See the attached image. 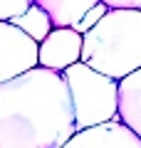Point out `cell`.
Instances as JSON below:
<instances>
[{
    "label": "cell",
    "instance_id": "cell-1",
    "mask_svg": "<svg viewBox=\"0 0 141 148\" xmlns=\"http://www.w3.org/2000/svg\"><path fill=\"white\" fill-rule=\"evenodd\" d=\"M77 133L67 82L35 67L0 84V148H62Z\"/></svg>",
    "mask_w": 141,
    "mask_h": 148
},
{
    "label": "cell",
    "instance_id": "cell-2",
    "mask_svg": "<svg viewBox=\"0 0 141 148\" xmlns=\"http://www.w3.org/2000/svg\"><path fill=\"white\" fill-rule=\"evenodd\" d=\"M79 62L116 82L141 69V10H106L82 35Z\"/></svg>",
    "mask_w": 141,
    "mask_h": 148
},
{
    "label": "cell",
    "instance_id": "cell-3",
    "mask_svg": "<svg viewBox=\"0 0 141 148\" xmlns=\"http://www.w3.org/2000/svg\"><path fill=\"white\" fill-rule=\"evenodd\" d=\"M62 77L69 89L77 131L116 119V104H119V82L116 79L94 72L92 67L82 62L67 67Z\"/></svg>",
    "mask_w": 141,
    "mask_h": 148
},
{
    "label": "cell",
    "instance_id": "cell-4",
    "mask_svg": "<svg viewBox=\"0 0 141 148\" xmlns=\"http://www.w3.org/2000/svg\"><path fill=\"white\" fill-rule=\"evenodd\" d=\"M37 67V42L12 22H0V84Z\"/></svg>",
    "mask_w": 141,
    "mask_h": 148
},
{
    "label": "cell",
    "instance_id": "cell-5",
    "mask_svg": "<svg viewBox=\"0 0 141 148\" xmlns=\"http://www.w3.org/2000/svg\"><path fill=\"white\" fill-rule=\"evenodd\" d=\"M82 35L72 27H52V32L37 45V67L62 74L67 67L79 62Z\"/></svg>",
    "mask_w": 141,
    "mask_h": 148
},
{
    "label": "cell",
    "instance_id": "cell-6",
    "mask_svg": "<svg viewBox=\"0 0 141 148\" xmlns=\"http://www.w3.org/2000/svg\"><path fill=\"white\" fill-rule=\"evenodd\" d=\"M62 148H141V138H136V133H131L116 116L106 123L77 131Z\"/></svg>",
    "mask_w": 141,
    "mask_h": 148
},
{
    "label": "cell",
    "instance_id": "cell-7",
    "mask_svg": "<svg viewBox=\"0 0 141 148\" xmlns=\"http://www.w3.org/2000/svg\"><path fill=\"white\" fill-rule=\"evenodd\" d=\"M119 121L141 138V69L119 79V104H116Z\"/></svg>",
    "mask_w": 141,
    "mask_h": 148
},
{
    "label": "cell",
    "instance_id": "cell-8",
    "mask_svg": "<svg viewBox=\"0 0 141 148\" xmlns=\"http://www.w3.org/2000/svg\"><path fill=\"white\" fill-rule=\"evenodd\" d=\"M102 0H32V5L42 8L50 15L52 27H74L82 15Z\"/></svg>",
    "mask_w": 141,
    "mask_h": 148
},
{
    "label": "cell",
    "instance_id": "cell-9",
    "mask_svg": "<svg viewBox=\"0 0 141 148\" xmlns=\"http://www.w3.org/2000/svg\"><path fill=\"white\" fill-rule=\"evenodd\" d=\"M10 22L15 27H20V30L25 32L30 40H35L37 45L52 32V20H50V15H47L42 8H37V5H30L22 15H17L15 20H10Z\"/></svg>",
    "mask_w": 141,
    "mask_h": 148
},
{
    "label": "cell",
    "instance_id": "cell-10",
    "mask_svg": "<svg viewBox=\"0 0 141 148\" xmlns=\"http://www.w3.org/2000/svg\"><path fill=\"white\" fill-rule=\"evenodd\" d=\"M106 10H109V8H106L104 3H97L94 8H89V10L84 12V15H82V20H79L77 25L72 27V30H77L79 35H84V32H89V30H92L94 25H97V22L102 20V17L106 15Z\"/></svg>",
    "mask_w": 141,
    "mask_h": 148
},
{
    "label": "cell",
    "instance_id": "cell-11",
    "mask_svg": "<svg viewBox=\"0 0 141 148\" xmlns=\"http://www.w3.org/2000/svg\"><path fill=\"white\" fill-rule=\"evenodd\" d=\"M32 5V0H0V22H10Z\"/></svg>",
    "mask_w": 141,
    "mask_h": 148
},
{
    "label": "cell",
    "instance_id": "cell-12",
    "mask_svg": "<svg viewBox=\"0 0 141 148\" xmlns=\"http://www.w3.org/2000/svg\"><path fill=\"white\" fill-rule=\"evenodd\" d=\"M109 10H141V0H102Z\"/></svg>",
    "mask_w": 141,
    "mask_h": 148
}]
</instances>
